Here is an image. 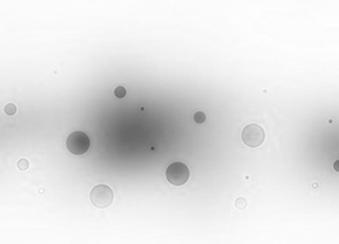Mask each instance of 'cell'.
Masks as SVG:
<instances>
[{"label": "cell", "mask_w": 339, "mask_h": 244, "mask_svg": "<svg viewBox=\"0 0 339 244\" xmlns=\"http://www.w3.org/2000/svg\"><path fill=\"white\" fill-rule=\"evenodd\" d=\"M4 111L8 115H14V114L16 113V107H15V104H12V103H8V104H5Z\"/></svg>", "instance_id": "6"}, {"label": "cell", "mask_w": 339, "mask_h": 244, "mask_svg": "<svg viewBox=\"0 0 339 244\" xmlns=\"http://www.w3.org/2000/svg\"><path fill=\"white\" fill-rule=\"evenodd\" d=\"M235 206L237 207V209H246V206H247L246 198H237L235 202Z\"/></svg>", "instance_id": "7"}, {"label": "cell", "mask_w": 339, "mask_h": 244, "mask_svg": "<svg viewBox=\"0 0 339 244\" xmlns=\"http://www.w3.org/2000/svg\"><path fill=\"white\" fill-rule=\"evenodd\" d=\"M205 119H206V115H205L202 111H197V113L194 114V121H195L197 123L205 122Z\"/></svg>", "instance_id": "5"}, {"label": "cell", "mask_w": 339, "mask_h": 244, "mask_svg": "<svg viewBox=\"0 0 339 244\" xmlns=\"http://www.w3.org/2000/svg\"><path fill=\"white\" fill-rule=\"evenodd\" d=\"M18 168L22 170V171L27 170V168H29V161H27L26 159H20V160L18 161Z\"/></svg>", "instance_id": "9"}, {"label": "cell", "mask_w": 339, "mask_h": 244, "mask_svg": "<svg viewBox=\"0 0 339 244\" xmlns=\"http://www.w3.org/2000/svg\"><path fill=\"white\" fill-rule=\"evenodd\" d=\"M114 200V193L109 186L98 185L95 186L90 193V201L96 207H107L110 206Z\"/></svg>", "instance_id": "2"}, {"label": "cell", "mask_w": 339, "mask_h": 244, "mask_svg": "<svg viewBox=\"0 0 339 244\" xmlns=\"http://www.w3.org/2000/svg\"><path fill=\"white\" fill-rule=\"evenodd\" d=\"M338 164H339V161H335V164H334V168H335V171H338V170H339Z\"/></svg>", "instance_id": "10"}, {"label": "cell", "mask_w": 339, "mask_h": 244, "mask_svg": "<svg viewBox=\"0 0 339 244\" xmlns=\"http://www.w3.org/2000/svg\"><path fill=\"white\" fill-rule=\"evenodd\" d=\"M66 148L73 155H83L90 149V137L83 132H73L66 138Z\"/></svg>", "instance_id": "3"}, {"label": "cell", "mask_w": 339, "mask_h": 244, "mask_svg": "<svg viewBox=\"0 0 339 244\" xmlns=\"http://www.w3.org/2000/svg\"><path fill=\"white\" fill-rule=\"evenodd\" d=\"M114 95H116L117 98H120V99H121V98H123V96L126 95V90L123 88V87H121V86H120V87H117V88L114 90Z\"/></svg>", "instance_id": "8"}, {"label": "cell", "mask_w": 339, "mask_h": 244, "mask_svg": "<svg viewBox=\"0 0 339 244\" xmlns=\"http://www.w3.org/2000/svg\"><path fill=\"white\" fill-rule=\"evenodd\" d=\"M166 178L171 185L174 186H182L189 180L190 178V171L186 164L179 161H175L170 164L166 170Z\"/></svg>", "instance_id": "1"}, {"label": "cell", "mask_w": 339, "mask_h": 244, "mask_svg": "<svg viewBox=\"0 0 339 244\" xmlns=\"http://www.w3.org/2000/svg\"><path fill=\"white\" fill-rule=\"evenodd\" d=\"M241 140L250 148H256L265 141V130L256 123H250L241 132Z\"/></svg>", "instance_id": "4"}]
</instances>
